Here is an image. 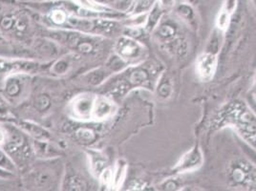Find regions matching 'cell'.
Listing matches in <instances>:
<instances>
[{
	"label": "cell",
	"mask_w": 256,
	"mask_h": 191,
	"mask_svg": "<svg viewBox=\"0 0 256 191\" xmlns=\"http://www.w3.org/2000/svg\"><path fill=\"white\" fill-rule=\"evenodd\" d=\"M96 4L104 6L109 10L122 12V14H130L135 0H93Z\"/></svg>",
	"instance_id": "cell-24"
},
{
	"label": "cell",
	"mask_w": 256,
	"mask_h": 191,
	"mask_svg": "<svg viewBox=\"0 0 256 191\" xmlns=\"http://www.w3.org/2000/svg\"><path fill=\"white\" fill-rule=\"evenodd\" d=\"M128 171V164L124 160H118L113 168V190H118L124 182Z\"/></svg>",
	"instance_id": "cell-28"
},
{
	"label": "cell",
	"mask_w": 256,
	"mask_h": 191,
	"mask_svg": "<svg viewBox=\"0 0 256 191\" xmlns=\"http://www.w3.org/2000/svg\"><path fill=\"white\" fill-rule=\"evenodd\" d=\"M76 140L82 146H91L95 144L98 138V132L93 128L82 126L76 128L73 132Z\"/></svg>",
	"instance_id": "cell-25"
},
{
	"label": "cell",
	"mask_w": 256,
	"mask_h": 191,
	"mask_svg": "<svg viewBox=\"0 0 256 191\" xmlns=\"http://www.w3.org/2000/svg\"><path fill=\"white\" fill-rule=\"evenodd\" d=\"M98 182L104 188L113 190V168L107 166L98 177Z\"/></svg>",
	"instance_id": "cell-32"
},
{
	"label": "cell",
	"mask_w": 256,
	"mask_h": 191,
	"mask_svg": "<svg viewBox=\"0 0 256 191\" xmlns=\"http://www.w3.org/2000/svg\"><path fill=\"white\" fill-rule=\"evenodd\" d=\"M155 91L158 98L160 100H166L170 98L173 94V84L168 74H160L155 85Z\"/></svg>",
	"instance_id": "cell-26"
},
{
	"label": "cell",
	"mask_w": 256,
	"mask_h": 191,
	"mask_svg": "<svg viewBox=\"0 0 256 191\" xmlns=\"http://www.w3.org/2000/svg\"><path fill=\"white\" fill-rule=\"evenodd\" d=\"M160 188L164 190H178L180 184L176 179H168L160 184Z\"/></svg>",
	"instance_id": "cell-34"
},
{
	"label": "cell",
	"mask_w": 256,
	"mask_h": 191,
	"mask_svg": "<svg viewBox=\"0 0 256 191\" xmlns=\"http://www.w3.org/2000/svg\"><path fill=\"white\" fill-rule=\"evenodd\" d=\"M80 56L74 53L68 54L66 56H62L54 60L53 64L50 66V73L56 76H62L64 74L69 73L72 69L73 65L76 60H78Z\"/></svg>",
	"instance_id": "cell-20"
},
{
	"label": "cell",
	"mask_w": 256,
	"mask_h": 191,
	"mask_svg": "<svg viewBox=\"0 0 256 191\" xmlns=\"http://www.w3.org/2000/svg\"><path fill=\"white\" fill-rule=\"evenodd\" d=\"M113 53L122 60L128 66L142 64L148 56V50L137 38L126 34L118 36L112 45Z\"/></svg>",
	"instance_id": "cell-10"
},
{
	"label": "cell",
	"mask_w": 256,
	"mask_h": 191,
	"mask_svg": "<svg viewBox=\"0 0 256 191\" xmlns=\"http://www.w3.org/2000/svg\"><path fill=\"white\" fill-rule=\"evenodd\" d=\"M219 58L214 52L200 54L195 62V72L198 78L202 82H210L214 78L218 68Z\"/></svg>",
	"instance_id": "cell-13"
},
{
	"label": "cell",
	"mask_w": 256,
	"mask_h": 191,
	"mask_svg": "<svg viewBox=\"0 0 256 191\" xmlns=\"http://www.w3.org/2000/svg\"><path fill=\"white\" fill-rule=\"evenodd\" d=\"M254 6H256V0H254Z\"/></svg>",
	"instance_id": "cell-42"
},
{
	"label": "cell",
	"mask_w": 256,
	"mask_h": 191,
	"mask_svg": "<svg viewBox=\"0 0 256 191\" xmlns=\"http://www.w3.org/2000/svg\"><path fill=\"white\" fill-rule=\"evenodd\" d=\"M64 190H89V182L86 177L76 171L72 166H66L64 175L60 184Z\"/></svg>",
	"instance_id": "cell-17"
},
{
	"label": "cell",
	"mask_w": 256,
	"mask_h": 191,
	"mask_svg": "<svg viewBox=\"0 0 256 191\" xmlns=\"http://www.w3.org/2000/svg\"><path fill=\"white\" fill-rule=\"evenodd\" d=\"M154 0H135L133 9L131 11V16H138L146 14L154 6Z\"/></svg>",
	"instance_id": "cell-31"
},
{
	"label": "cell",
	"mask_w": 256,
	"mask_h": 191,
	"mask_svg": "<svg viewBox=\"0 0 256 191\" xmlns=\"http://www.w3.org/2000/svg\"><path fill=\"white\" fill-rule=\"evenodd\" d=\"M226 178L234 188L256 190V164L248 160H234L228 166Z\"/></svg>",
	"instance_id": "cell-8"
},
{
	"label": "cell",
	"mask_w": 256,
	"mask_h": 191,
	"mask_svg": "<svg viewBox=\"0 0 256 191\" xmlns=\"http://www.w3.org/2000/svg\"><path fill=\"white\" fill-rule=\"evenodd\" d=\"M248 104H250V106L252 108V110L256 112V102L254 100V98L250 96V100H248Z\"/></svg>",
	"instance_id": "cell-39"
},
{
	"label": "cell",
	"mask_w": 256,
	"mask_h": 191,
	"mask_svg": "<svg viewBox=\"0 0 256 191\" xmlns=\"http://www.w3.org/2000/svg\"><path fill=\"white\" fill-rule=\"evenodd\" d=\"M18 126L32 138L36 140H51L52 135L46 128L29 120H22Z\"/></svg>",
	"instance_id": "cell-19"
},
{
	"label": "cell",
	"mask_w": 256,
	"mask_h": 191,
	"mask_svg": "<svg viewBox=\"0 0 256 191\" xmlns=\"http://www.w3.org/2000/svg\"><path fill=\"white\" fill-rule=\"evenodd\" d=\"M117 111L116 100L104 94L96 95L92 111V122L96 124L104 122L110 118H113Z\"/></svg>",
	"instance_id": "cell-14"
},
{
	"label": "cell",
	"mask_w": 256,
	"mask_h": 191,
	"mask_svg": "<svg viewBox=\"0 0 256 191\" xmlns=\"http://www.w3.org/2000/svg\"><path fill=\"white\" fill-rule=\"evenodd\" d=\"M32 86V74L14 73L6 74L2 87L1 95L11 104L16 106L29 96Z\"/></svg>",
	"instance_id": "cell-9"
},
{
	"label": "cell",
	"mask_w": 256,
	"mask_h": 191,
	"mask_svg": "<svg viewBox=\"0 0 256 191\" xmlns=\"http://www.w3.org/2000/svg\"><path fill=\"white\" fill-rule=\"evenodd\" d=\"M204 164V154L202 149L198 144H196L192 149L182 156L173 171L176 174L188 173L201 168Z\"/></svg>",
	"instance_id": "cell-15"
},
{
	"label": "cell",
	"mask_w": 256,
	"mask_h": 191,
	"mask_svg": "<svg viewBox=\"0 0 256 191\" xmlns=\"http://www.w3.org/2000/svg\"><path fill=\"white\" fill-rule=\"evenodd\" d=\"M23 4H31V3H46V2H52L56 0H16Z\"/></svg>",
	"instance_id": "cell-37"
},
{
	"label": "cell",
	"mask_w": 256,
	"mask_h": 191,
	"mask_svg": "<svg viewBox=\"0 0 256 191\" xmlns=\"http://www.w3.org/2000/svg\"><path fill=\"white\" fill-rule=\"evenodd\" d=\"M232 128L256 151V114L248 102L232 100L216 111L210 122L212 130Z\"/></svg>",
	"instance_id": "cell-2"
},
{
	"label": "cell",
	"mask_w": 256,
	"mask_h": 191,
	"mask_svg": "<svg viewBox=\"0 0 256 191\" xmlns=\"http://www.w3.org/2000/svg\"><path fill=\"white\" fill-rule=\"evenodd\" d=\"M159 73L151 65L142 64L129 66L124 71L112 76L104 84V95L114 100H120L136 88H155Z\"/></svg>",
	"instance_id": "cell-3"
},
{
	"label": "cell",
	"mask_w": 256,
	"mask_h": 191,
	"mask_svg": "<svg viewBox=\"0 0 256 191\" xmlns=\"http://www.w3.org/2000/svg\"><path fill=\"white\" fill-rule=\"evenodd\" d=\"M31 46H32L31 51H32V58L36 56L43 60H54L62 56L60 50L64 49L58 43L48 36L34 38Z\"/></svg>",
	"instance_id": "cell-16"
},
{
	"label": "cell",
	"mask_w": 256,
	"mask_h": 191,
	"mask_svg": "<svg viewBox=\"0 0 256 191\" xmlns=\"http://www.w3.org/2000/svg\"><path fill=\"white\" fill-rule=\"evenodd\" d=\"M42 68V64L32 58L0 56V74L26 73L32 74L38 73Z\"/></svg>",
	"instance_id": "cell-12"
},
{
	"label": "cell",
	"mask_w": 256,
	"mask_h": 191,
	"mask_svg": "<svg viewBox=\"0 0 256 191\" xmlns=\"http://www.w3.org/2000/svg\"><path fill=\"white\" fill-rule=\"evenodd\" d=\"M32 142L36 157L42 160L56 159L62 154V151L51 144L50 140H32Z\"/></svg>",
	"instance_id": "cell-21"
},
{
	"label": "cell",
	"mask_w": 256,
	"mask_h": 191,
	"mask_svg": "<svg viewBox=\"0 0 256 191\" xmlns=\"http://www.w3.org/2000/svg\"><path fill=\"white\" fill-rule=\"evenodd\" d=\"M176 12L179 16L180 20H182L184 22H186L188 25L194 26L196 23V16L194 10L192 9V6L188 4H181L177 7Z\"/></svg>",
	"instance_id": "cell-29"
},
{
	"label": "cell",
	"mask_w": 256,
	"mask_h": 191,
	"mask_svg": "<svg viewBox=\"0 0 256 191\" xmlns=\"http://www.w3.org/2000/svg\"><path fill=\"white\" fill-rule=\"evenodd\" d=\"M47 36L58 43L62 48L70 50L71 53L78 54L80 58L91 56H94L104 50L106 38L87 34L62 29H49Z\"/></svg>",
	"instance_id": "cell-5"
},
{
	"label": "cell",
	"mask_w": 256,
	"mask_h": 191,
	"mask_svg": "<svg viewBox=\"0 0 256 191\" xmlns=\"http://www.w3.org/2000/svg\"><path fill=\"white\" fill-rule=\"evenodd\" d=\"M16 173L11 172L9 170H5L0 166V180H12L16 178Z\"/></svg>",
	"instance_id": "cell-35"
},
{
	"label": "cell",
	"mask_w": 256,
	"mask_h": 191,
	"mask_svg": "<svg viewBox=\"0 0 256 191\" xmlns=\"http://www.w3.org/2000/svg\"><path fill=\"white\" fill-rule=\"evenodd\" d=\"M113 74H114L104 65V67H98L84 74V82L86 84L96 87L104 84Z\"/></svg>",
	"instance_id": "cell-22"
},
{
	"label": "cell",
	"mask_w": 256,
	"mask_h": 191,
	"mask_svg": "<svg viewBox=\"0 0 256 191\" xmlns=\"http://www.w3.org/2000/svg\"><path fill=\"white\" fill-rule=\"evenodd\" d=\"M188 3H194L196 0H186Z\"/></svg>",
	"instance_id": "cell-41"
},
{
	"label": "cell",
	"mask_w": 256,
	"mask_h": 191,
	"mask_svg": "<svg viewBox=\"0 0 256 191\" xmlns=\"http://www.w3.org/2000/svg\"><path fill=\"white\" fill-rule=\"evenodd\" d=\"M6 132V138L1 146L10 156L18 170L29 166L34 155L32 138L14 122H1Z\"/></svg>",
	"instance_id": "cell-6"
},
{
	"label": "cell",
	"mask_w": 256,
	"mask_h": 191,
	"mask_svg": "<svg viewBox=\"0 0 256 191\" xmlns=\"http://www.w3.org/2000/svg\"><path fill=\"white\" fill-rule=\"evenodd\" d=\"M87 159L89 164V170L91 174L94 177H96V179L98 175L102 172V170L109 166L106 156H104L102 153L98 151L89 150L87 152Z\"/></svg>",
	"instance_id": "cell-23"
},
{
	"label": "cell",
	"mask_w": 256,
	"mask_h": 191,
	"mask_svg": "<svg viewBox=\"0 0 256 191\" xmlns=\"http://www.w3.org/2000/svg\"><path fill=\"white\" fill-rule=\"evenodd\" d=\"M54 159H44L42 164H36L25 175L24 180L28 188L53 190L60 188L62 180L58 168L53 164Z\"/></svg>",
	"instance_id": "cell-7"
},
{
	"label": "cell",
	"mask_w": 256,
	"mask_h": 191,
	"mask_svg": "<svg viewBox=\"0 0 256 191\" xmlns=\"http://www.w3.org/2000/svg\"><path fill=\"white\" fill-rule=\"evenodd\" d=\"M160 3L164 7H171L174 5L175 0H160Z\"/></svg>",
	"instance_id": "cell-38"
},
{
	"label": "cell",
	"mask_w": 256,
	"mask_h": 191,
	"mask_svg": "<svg viewBox=\"0 0 256 191\" xmlns=\"http://www.w3.org/2000/svg\"><path fill=\"white\" fill-rule=\"evenodd\" d=\"M0 166L9 170L14 173H16L20 171L16 164L12 162V160L10 158V156L6 153V151L0 146Z\"/></svg>",
	"instance_id": "cell-33"
},
{
	"label": "cell",
	"mask_w": 256,
	"mask_h": 191,
	"mask_svg": "<svg viewBox=\"0 0 256 191\" xmlns=\"http://www.w3.org/2000/svg\"><path fill=\"white\" fill-rule=\"evenodd\" d=\"M96 96V95L92 93H82L75 96L67 106L69 117L80 122H91Z\"/></svg>",
	"instance_id": "cell-11"
},
{
	"label": "cell",
	"mask_w": 256,
	"mask_h": 191,
	"mask_svg": "<svg viewBox=\"0 0 256 191\" xmlns=\"http://www.w3.org/2000/svg\"><path fill=\"white\" fill-rule=\"evenodd\" d=\"M52 98L46 92H40L38 95L34 96L32 100V107L34 109L40 114L48 112L52 107Z\"/></svg>",
	"instance_id": "cell-27"
},
{
	"label": "cell",
	"mask_w": 256,
	"mask_h": 191,
	"mask_svg": "<svg viewBox=\"0 0 256 191\" xmlns=\"http://www.w3.org/2000/svg\"><path fill=\"white\" fill-rule=\"evenodd\" d=\"M151 34L160 48L173 56L182 58L188 52L186 32L181 22L173 18L162 16Z\"/></svg>",
	"instance_id": "cell-4"
},
{
	"label": "cell",
	"mask_w": 256,
	"mask_h": 191,
	"mask_svg": "<svg viewBox=\"0 0 256 191\" xmlns=\"http://www.w3.org/2000/svg\"><path fill=\"white\" fill-rule=\"evenodd\" d=\"M36 14L16 0H0V34L11 42L31 45L34 40Z\"/></svg>",
	"instance_id": "cell-1"
},
{
	"label": "cell",
	"mask_w": 256,
	"mask_h": 191,
	"mask_svg": "<svg viewBox=\"0 0 256 191\" xmlns=\"http://www.w3.org/2000/svg\"><path fill=\"white\" fill-rule=\"evenodd\" d=\"M243 149L245 150L246 153L250 156V160L256 164V151L254 148H252L250 146L244 144H243Z\"/></svg>",
	"instance_id": "cell-36"
},
{
	"label": "cell",
	"mask_w": 256,
	"mask_h": 191,
	"mask_svg": "<svg viewBox=\"0 0 256 191\" xmlns=\"http://www.w3.org/2000/svg\"><path fill=\"white\" fill-rule=\"evenodd\" d=\"M10 104L0 96V122H16V118L11 111Z\"/></svg>",
	"instance_id": "cell-30"
},
{
	"label": "cell",
	"mask_w": 256,
	"mask_h": 191,
	"mask_svg": "<svg viewBox=\"0 0 256 191\" xmlns=\"http://www.w3.org/2000/svg\"><path fill=\"white\" fill-rule=\"evenodd\" d=\"M236 7L237 0H224L222 8L218 12L215 20V26L219 31L226 32L228 29L232 16L236 11Z\"/></svg>",
	"instance_id": "cell-18"
},
{
	"label": "cell",
	"mask_w": 256,
	"mask_h": 191,
	"mask_svg": "<svg viewBox=\"0 0 256 191\" xmlns=\"http://www.w3.org/2000/svg\"><path fill=\"white\" fill-rule=\"evenodd\" d=\"M252 98H254V100L256 102V78H254V88H252Z\"/></svg>",
	"instance_id": "cell-40"
}]
</instances>
